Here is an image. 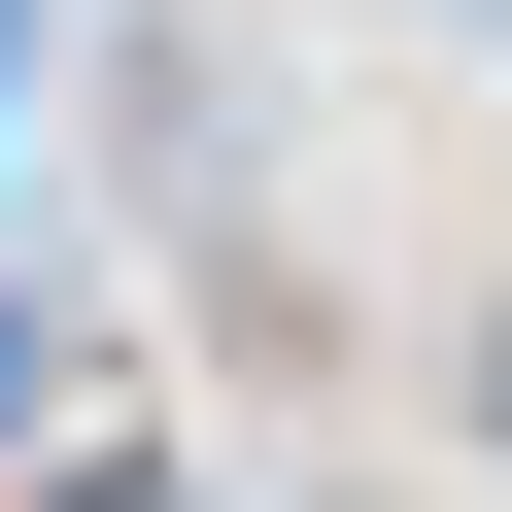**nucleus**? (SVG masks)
Wrapping results in <instances>:
<instances>
[{"label": "nucleus", "mask_w": 512, "mask_h": 512, "mask_svg": "<svg viewBox=\"0 0 512 512\" xmlns=\"http://www.w3.org/2000/svg\"><path fill=\"white\" fill-rule=\"evenodd\" d=\"M478 478H512V274H478Z\"/></svg>", "instance_id": "1"}]
</instances>
